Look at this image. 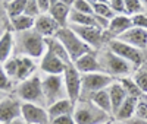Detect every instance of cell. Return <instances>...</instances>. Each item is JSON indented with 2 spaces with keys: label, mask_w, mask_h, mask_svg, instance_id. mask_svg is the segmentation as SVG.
<instances>
[{
  "label": "cell",
  "mask_w": 147,
  "mask_h": 124,
  "mask_svg": "<svg viewBox=\"0 0 147 124\" xmlns=\"http://www.w3.org/2000/svg\"><path fill=\"white\" fill-rule=\"evenodd\" d=\"M47 50L46 38L34 29L15 34V56H25L38 61Z\"/></svg>",
  "instance_id": "obj_1"
},
{
  "label": "cell",
  "mask_w": 147,
  "mask_h": 124,
  "mask_svg": "<svg viewBox=\"0 0 147 124\" xmlns=\"http://www.w3.org/2000/svg\"><path fill=\"white\" fill-rule=\"evenodd\" d=\"M97 58H99V66H100V72L110 76L112 79L118 80L127 76H132L134 67L131 63L125 61L124 58L118 57L116 54H113L109 48L103 47L102 50L97 51Z\"/></svg>",
  "instance_id": "obj_2"
},
{
  "label": "cell",
  "mask_w": 147,
  "mask_h": 124,
  "mask_svg": "<svg viewBox=\"0 0 147 124\" xmlns=\"http://www.w3.org/2000/svg\"><path fill=\"white\" fill-rule=\"evenodd\" d=\"M72 115L77 124H109L113 120L112 115L96 107L90 99H78Z\"/></svg>",
  "instance_id": "obj_3"
},
{
  "label": "cell",
  "mask_w": 147,
  "mask_h": 124,
  "mask_svg": "<svg viewBox=\"0 0 147 124\" xmlns=\"http://www.w3.org/2000/svg\"><path fill=\"white\" fill-rule=\"evenodd\" d=\"M13 95L21 99L22 102H28V104H37V105H43L46 107V99L43 93V85H41V76L38 73L34 74L32 78L19 82L15 85Z\"/></svg>",
  "instance_id": "obj_4"
},
{
  "label": "cell",
  "mask_w": 147,
  "mask_h": 124,
  "mask_svg": "<svg viewBox=\"0 0 147 124\" xmlns=\"http://www.w3.org/2000/svg\"><path fill=\"white\" fill-rule=\"evenodd\" d=\"M55 38L59 40L60 44L65 47V50L68 51V54H69V57H71V61H72V63H74L75 60H78L80 57H82L84 54L94 51V50L85 44V42H84L69 27L60 28L59 32H57V35L55 36Z\"/></svg>",
  "instance_id": "obj_5"
},
{
  "label": "cell",
  "mask_w": 147,
  "mask_h": 124,
  "mask_svg": "<svg viewBox=\"0 0 147 124\" xmlns=\"http://www.w3.org/2000/svg\"><path fill=\"white\" fill-rule=\"evenodd\" d=\"M113 82H115V79H112L110 76H107V74H105L102 72L82 74V78H81V98L80 99H88L93 93L107 89Z\"/></svg>",
  "instance_id": "obj_6"
},
{
  "label": "cell",
  "mask_w": 147,
  "mask_h": 124,
  "mask_svg": "<svg viewBox=\"0 0 147 124\" xmlns=\"http://www.w3.org/2000/svg\"><path fill=\"white\" fill-rule=\"evenodd\" d=\"M105 47L109 48L110 51H112L113 54H116L118 57L124 58L125 61L131 63L134 67H138V66H141L143 63H146V58H144V53H143V51H140V50L131 47L129 44L121 41V40H118V38L110 40Z\"/></svg>",
  "instance_id": "obj_7"
},
{
  "label": "cell",
  "mask_w": 147,
  "mask_h": 124,
  "mask_svg": "<svg viewBox=\"0 0 147 124\" xmlns=\"http://www.w3.org/2000/svg\"><path fill=\"white\" fill-rule=\"evenodd\" d=\"M41 85H43V93L46 99V108L60 99H65L66 89L63 83V76H41Z\"/></svg>",
  "instance_id": "obj_8"
},
{
  "label": "cell",
  "mask_w": 147,
  "mask_h": 124,
  "mask_svg": "<svg viewBox=\"0 0 147 124\" xmlns=\"http://www.w3.org/2000/svg\"><path fill=\"white\" fill-rule=\"evenodd\" d=\"M22 114V101L15 95H5L0 99V124H9Z\"/></svg>",
  "instance_id": "obj_9"
},
{
  "label": "cell",
  "mask_w": 147,
  "mask_h": 124,
  "mask_svg": "<svg viewBox=\"0 0 147 124\" xmlns=\"http://www.w3.org/2000/svg\"><path fill=\"white\" fill-rule=\"evenodd\" d=\"M63 83H65V89H66V96L71 101L77 102L81 98V78L82 74L75 69L72 63L66 64V69L63 72Z\"/></svg>",
  "instance_id": "obj_10"
},
{
  "label": "cell",
  "mask_w": 147,
  "mask_h": 124,
  "mask_svg": "<svg viewBox=\"0 0 147 124\" xmlns=\"http://www.w3.org/2000/svg\"><path fill=\"white\" fill-rule=\"evenodd\" d=\"M66 69V63L55 56L52 51L46 50L44 56L38 60V70L43 76H62Z\"/></svg>",
  "instance_id": "obj_11"
},
{
  "label": "cell",
  "mask_w": 147,
  "mask_h": 124,
  "mask_svg": "<svg viewBox=\"0 0 147 124\" xmlns=\"http://www.w3.org/2000/svg\"><path fill=\"white\" fill-rule=\"evenodd\" d=\"M21 117L27 124H50L52 123L49 113H47V108L43 105H37V104L22 102Z\"/></svg>",
  "instance_id": "obj_12"
},
{
  "label": "cell",
  "mask_w": 147,
  "mask_h": 124,
  "mask_svg": "<svg viewBox=\"0 0 147 124\" xmlns=\"http://www.w3.org/2000/svg\"><path fill=\"white\" fill-rule=\"evenodd\" d=\"M72 2L74 0H71V2L69 0H52V6H50V10H49V15L60 25V28H66L69 23Z\"/></svg>",
  "instance_id": "obj_13"
},
{
  "label": "cell",
  "mask_w": 147,
  "mask_h": 124,
  "mask_svg": "<svg viewBox=\"0 0 147 124\" xmlns=\"http://www.w3.org/2000/svg\"><path fill=\"white\" fill-rule=\"evenodd\" d=\"M60 29V25L50 16V15H40L35 19V25H34V31L38 32L44 38H55Z\"/></svg>",
  "instance_id": "obj_14"
},
{
  "label": "cell",
  "mask_w": 147,
  "mask_h": 124,
  "mask_svg": "<svg viewBox=\"0 0 147 124\" xmlns=\"http://www.w3.org/2000/svg\"><path fill=\"white\" fill-rule=\"evenodd\" d=\"M118 40L124 41L127 44H129L131 47L140 50V51H146L147 50V31L146 29H140V28H131L127 32H124Z\"/></svg>",
  "instance_id": "obj_15"
},
{
  "label": "cell",
  "mask_w": 147,
  "mask_h": 124,
  "mask_svg": "<svg viewBox=\"0 0 147 124\" xmlns=\"http://www.w3.org/2000/svg\"><path fill=\"white\" fill-rule=\"evenodd\" d=\"M131 28H132L131 16H128V15H116L112 21L109 22V27L105 32H106L109 40H113V38H119L122 34L127 32Z\"/></svg>",
  "instance_id": "obj_16"
},
{
  "label": "cell",
  "mask_w": 147,
  "mask_h": 124,
  "mask_svg": "<svg viewBox=\"0 0 147 124\" xmlns=\"http://www.w3.org/2000/svg\"><path fill=\"white\" fill-rule=\"evenodd\" d=\"M18 58V73H16V83L24 82L30 78H32L34 74H37L38 70V63L35 60L25 57V56H16Z\"/></svg>",
  "instance_id": "obj_17"
},
{
  "label": "cell",
  "mask_w": 147,
  "mask_h": 124,
  "mask_svg": "<svg viewBox=\"0 0 147 124\" xmlns=\"http://www.w3.org/2000/svg\"><path fill=\"white\" fill-rule=\"evenodd\" d=\"M72 64L75 66V69L81 74H90V73L100 72L99 58H97V51H91V53L84 54L82 57H80L78 60L74 61Z\"/></svg>",
  "instance_id": "obj_18"
},
{
  "label": "cell",
  "mask_w": 147,
  "mask_h": 124,
  "mask_svg": "<svg viewBox=\"0 0 147 124\" xmlns=\"http://www.w3.org/2000/svg\"><path fill=\"white\" fill-rule=\"evenodd\" d=\"M137 104H138V98L128 96L125 101H124V104H122L118 108V111L113 114V120L115 121H119V123H128L131 118L136 117Z\"/></svg>",
  "instance_id": "obj_19"
},
{
  "label": "cell",
  "mask_w": 147,
  "mask_h": 124,
  "mask_svg": "<svg viewBox=\"0 0 147 124\" xmlns=\"http://www.w3.org/2000/svg\"><path fill=\"white\" fill-rule=\"evenodd\" d=\"M15 56V34L9 28L0 38V64L6 63L9 58Z\"/></svg>",
  "instance_id": "obj_20"
},
{
  "label": "cell",
  "mask_w": 147,
  "mask_h": 124,
  "mask_svg": "<svg viewBox=\"0 0 147 124\" xmlns=\"http://www.w3.org/2000/svg\"><path fill=\"white\" fill-rule=\"evenodd\" d=\"M74 108H75V102L71 101L69 98L65 99H60V101L52 104L47 107V113L49 117H50V121L57 118V117H62V115H68L74 113Z\"/></svg>",
  "instance_id": "obj_21"
},
{
  "label": "cell",
  "mask_w": 147,
  "mask_h": 124,
  "mask_svg": "<svg viewBox=\"0 0 147 124\" xmlns=\"http://www.w3.org/2000/svg\"><path fill=\"white\" fill-rule=\"evenodd\" d=\"M107 92H109V98H110V104H112V117H113V114L118 111V108L124 104V101L128 98V93L125 92V89L122 88V85L118 80H115L109 86Z\"/></svg>",
  "instance_id": "obj_22"
},
{
  "label": "cell",
  "mask_w": 147,
  "mask_h": 124,
  "mask_svg": "<svg viewBox=\"0 0 147 124\" xmlns=\"http://www.w3.org/2000/svg\"><path fill=\"white\" fill-rule=\"evenodd\" d=\"M34 25H35V19L30 18L27 15H21L16 16L13 19H9V29L13 32V34H21V32H27L34 29Z\"/></svg>",
  "instance_id": "obj_23"
},
{
  "label": "cell",
  "mask_w": 147,
  "mask_h": 124,
  "mask_svg": "<svg viewBox=\"0 0 147 124\" xmlns=\"http://www.w3.org/2000/svg\"><path fill=\"white\" fill-rule=\"evenodd\" d=\"M68 27H97V23H96L94 15H84V13H80V12L71 10Z\"/></svg>",
  "instance_id": "obj_24"
},
{
  "label": "cell",
  "mask_w": 147,
  "mask_h": 124,
  "mask_svg": "<svg viewBox=\"0 0 147 124\" xmlns=\"http://www.w3.org/2000/svg\"><path fill=\"white\" fill-rule=\"evenodd\" d=\"M91 6H93V15L103 18L106 21H112L116 15L110 7L109 2H103V0H91Z\"/></svg>",
  "instance_id": "obj_25"
},
{
  "label": "cell",
  "mask_w": 147,
  "mask_h": 124,
  "mask_svg": "<svg viewBox=\"0 0 147 124\" xmlns=\"http://www.w3.org/2000/svg\"><path fill=\"white\" fill-rule=\"evenodd\" d=\"M88 99L96 107H99L102 111H105V113L112 115V104H110V98H109L107 89H103V91H99V92L93 93Z\"/></svg>",
  "instance_id": "obj_26"
},
{
  "label": "cell",
  "mask_w": 147,
  "mask_h": 124,
  "mask_svg": "<svg viewBox=\"0 0 147 124\" xmlns=\"http://www.w3.org/2000/svg\"><path fill=\"white\" fill-rule=\"evenodd\" d=\"M46 45H47V50H49V51H52V53H53L55 56H57L60 60H63L66 64L72 63V61H71V57H69V54H68V51L65 50V47L60 44L59 40H56V38H47V40H46Z\"/></svg>",
  "instance_id": "obj_27"
},
{
  "label": "cell",
  "mask_w": 147,
  "mask_h": 124,
  "mask_svg": "<svg viewBox=\"0 0 147 124\" xmlns=\"http://www.w3.org/2000/svg\"><path fill=\"white\" fill-rule=\"evenodd\" d=\"M25 5H27V0H12V2H5V13L7 16V21L24 15V12H25Z\"/></svg>",
  "instance_id": "obj_28"
},
{
  "label": "cell",
  "mask_w": 147,
  "mask_h": 124,
  "mask_svg": "<svg viewBox=\"0 0 147 124\" xmlns=\"http://www.w3.org/2000/svg\"><path fill=\"white\" fill-rule=\"evenodd\" d=\"M132 79L138 85V88L141 89L143 95L146 96L147 95V61L143 63L141 66L136 67V70L132 73Z\"/></svg>",
  "instance_id": "obj_29"
},
{
  "label": "cell",
  "mask_w": 147,
  "mask_h": 124,
  "mask_svg": "<svg viewBox=\"0 0 147 124\" xmlns=\"http://www.w3.org/2000/svg\"><path fill=\"white\" fill-rule=\"evenodd\" d=\"M118 82L122 85V88L125 89V92L128 93V96H132V98H144L141 89L138 88V85L134 82L132 76H127V78H122V79H118Z\"/></svg>",
  "instance_id": "obj_30"
},
{
  "label": "cell",
  "mask_w": 147,
  "mask_h": 124,
  "mask_svg": "<svg viewBox=\"0 0 147 124\" xmlns=\"http://www.w3.org/2000/svg\"><path fill=\"white\" fill-rule=\"evenodd\" d=\"M15 85L16 83L6 74V72L3 69V64H0V91L5 92V93H10L15 89Z\"/></svg>",
  "instance_id": "obj_31"
},
{
  "label": "cell",
  "mask_w": 147,
  "mask_h": 124,
  "mask_svg": "<svg viewBox=\"0 0 147 124\" xmlns=\"http://www.w3.org/2000/svg\"><path fill=\"white\" fill-rule=\"evenodd\" d=\"M125 12L128 16H136L144 13L143 0H125Z\"/></svg>",
  "instance_id": "obj_32"
},
{
  "label": "cell",
  "mask_w": 147,
  "mask_h": 124,
  "mask_svg": "<svg viewBox=\"0 0 147 124\" xmlns=\"http://www.w3.org/2000/svg\"><path fill=\"white\" fill-rule=\"evenodd\" d=\"M72 10L80 12V13H84V15H93V6L90 0H74Z\"/></svg>",
  "instance_id": "obj_33"
},
{
  "label": "cell",
  "mask_w": 147,
  "mask_h": 124,
  "mask_svg": "<svg viewBox=\"0 0 147 124\" xmlns=\"http://www.w3.org/2000/svg\"><path fill=\"white\" fill-rule=\"evenodd\" d=\"M3 69H5L7 76L15 82L16 80V73H18V58H16V56H13L12 58H9L6 63H3Z\"/></svg>",
  "instance_id": "obj_34"
},
{
  "label": "cell",
  "mask_w": 147,
  "mask_h": 124,
  "mask_svg": "<svg viewBox=\"0 0 147 124\" xmlns=\"http://www.w3.org/2000/svg\"><path fill=\"white\" fill-rule=\"evenodd\" d=\"M24 15H27L30 18H34V19H37L40 16V9H38V3H37V0H27Z\"/></svg>",
  "instance_id": "obj_35"
},
{
  "label": "cell",
  "mask_w": 147,
  "mask_h": 124,
  "mask_svg": "<svg viewBox=\"0 0 147 124\" xmlns=\"http://www.w3.org/2000/svg\"><path fill=\"white\" fill-rule=\"evenodd\" d=\"M131 21H132L134 28H140V29L147 31V13H140L136 16H131Z\"/></svg>",
  "instance_id": "obj_36"
},
{
  "label": "cell",
  "mask_w": 147,
  "mask_h": 124,
  "mask_svg": "<svg viewBox=\"0 0 147 124\" xmlns=\"http://www.w3.org/2000/svg\"><path fill=\"white\" fill-rule=\"evenodd\" d=\"M136 117L147 121V101L144 98L138 99V104H137V108H136Z\"/></svg>",
  "instance_id": "obj_37"
},
{
  "label": "cell",
  "mask_w": 147,
  "mask_h": 124,
  "mask_svg": "<svg viewBox=\"0 0 147 124\" xmlns=\"http://www.w3.org/2000/svg\"><path fill=\"white\" fill-rule=\"evenodd\" d=\"M115 15H127L125 12V0H107Z\"/></svg>",
  "instance_id": "obj_38"
},
{
  "label": "cell",
  "mask_w": 147,
  "mask_h": 124,
  "mask_svg": "<svg viewBox=\"0 0 147 124\" xmlns=\"http://www.w3.org/2000/svg\"><path fill=\"white\" fill-rule=\"evenodd\" d=\"M50 124H77V123L74 120L72 114H68V115H62V117H57V118L52 120Z\"/></svg>",
  "instance_id": "obj_39"
},
{
  "label": "cell",
  "mask_w": 147,
  "mask_h": 124,
  "mask_svg": "<svg viewBox=\"0 0 147 124\" xmlns=\"http://www.w3.org/2000/svg\"><path fill=\"white\" fill-rule=\"evenodd\" d=\"M37 3H38L40 15H47L52 6V0H37Z\"/></svg>",
  "instance_id": "obj_40"
},
{
  "label": "cell",
  "mask_w": 147,
  "mask_h": 124,
  "mask_svg": "<svg viewBox=\"0 0 147 124\" xmlns=\"http://www.w3.org/2000/svg\"><path fill=\"white\" fill-rule=\"evenodd\" d=\"M125 124H147V121H144V120H140V118H137V117H134V118H131L128 123H125Z\"/></svg>",
  "instance_id": "obj_41"
},
{
  "label": "cell",
  "mask_w": 147,
  "mask_h": 124,
  "mask_svg": "<svg viewBox=\"0 0 147 124\" xmlns=\"http://www.w3.org/2000/svg\"><path fill=\"white\" fill-rule=\"evenodd\" d=\"M9 124H27V123L24 121V118H22V117H19V118L13 120V121H12V123H9Z\"/></svg>",
  "instance_id": "obj_42"
},
{
  "label": "cell",
  "mask_w": 147,
  "mask_h": 124,
  "mask_svg": "<svg viewBox=\"0 0 147 124\" xmlns=\"http://www.w3.org/2000/svg\"><path fill=\"white\" fill-rule=\"evenodd\" d=\"M3 13H5V9H2V7H0V27H5V25H3ZM6 15V13H5Z\"/></svg>",
  "instance_id": "obj_43"
},
{
  "label": "cell",
  "mask_w": 147,
  "mask_h": 124,
  "mask_svg": "<svg viewBox=\"0 0 147 124\" xmlns=\"http://www.w3.org/2000/svg\"><path fill=\"white\" fill-rule=\"evenodd\" d=\"M6 29H7V27H0V38L3 36V34L6 32Z\"/></svg>",
  "instance_id": "obj_44"
},
{
  "label": "cell",
  "mask_w": 147,
  "mask_h": 124,
  "mask_svg": "<svg viewBox=\"0 0 147 124\" xmlns=\"http://www.w3.org/2000/svg\"><path fill=\"white\" fill-rule=\"evenodd\" d=\"M109 124H125V123H119V121H115V120H112Z\"/></svg>",
  "instance_id": "obj_45"
},
{
  "label": "cell",
  "mask_w": 147,
  "mask_h": 124,
  "mask_svg": "<svg viewBox=\"0 0 147 124\" xmlns=\"http://www.w3.org/2000/svg\"><path fill=\"white\" fill-rule=\"evenodd\" d=\"M5 95H7V93H5V92H2V91H0V99H2Z\"/></svg>",
  "instance_id": "obj_46"
},
{
  "label": "cell",
  "mask_w": 147,
  "mask_h": 124,
  "mask_svg": "<svg viewBox=\"0 0 147 124\" xmlns=\"http://www.w3.org/2000/svg\"><path fill=\"white\" fill-rule=\"evenodd\" d=\"M144 58H146V61H147V50L144 51Z\"/></svg>",
  "instance_id": "obj_47"
},
{
  "label": "cell",
  "mask_w": 147,
  "mask_h": 124,
  "mask_svg": "<svg viewBox=\"0 0 147 124\" xmlns=\"http://www.w3.org/2000/svg\"><path fill=\"white\" fill-rule=\"evenodd\" d=\"M144 99H146V101H147V95H146V96H144Z\"/></svg>",
  "instance_id": "obj_48"
},
{
  "label": "cell",
  "mask_w": 147,
  "mask_h": 124,
  "mask_svg": "<svg viewBox=\"0 0 147 124\" xmlns=\"http://www.w3.org/2000/svg\"><path fill=\"white\" fill-rule=\"evenodd\" d=\"M146 13H147V12H146Z\"/></svg>",
  "instance_id": "obj_49"
}]
</instances>
